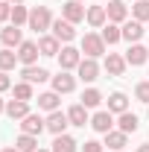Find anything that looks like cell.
Returning <instances> with one entry per match:
<instances>
[{
    "mask_svg": "<svg viewBox=\"0 0 149 152\" xmlns=\"http://www.w3.org/2000/svg\"><path fill=\"white\" fill-rule=\"evenodd\" d=\"M53 26V15H50V6H32L29 9V29L44 32Z\"/></svg>",
    "mask_w": 149,
    "mask_h": 152,
    "instance_id": "6da1fadb",
    "label": "cell"
},
{
    "mask_svg": "<svg viewBox=\"0 0 149 152\" xmlns=\"http://www.w3.org/2000/svg\"><path fill=\"white\" fill-rule=\"evenodd\" d=\"M82 53H85L88 58H99L102 53H105V41H102V35L88 32V35L82 38Z\"/></svg>",
    "mask_w": 149,
    "mask_h": 152,
    "instance_id": "7a4b0ae2",
    "label": "cell"
},
{
    "mask_svg": "<svg viewBox=\"0 0 149 152\" xmlns=\"http://www.w3.org/2000/svg\"><path fill=\"white\" fill-rule=\"evenodd\" d=\"M44 129H47V120H44L41 114H32V111H29L23 120H20V132H23V134H35V137H38Z\"/></svg>",
    "mask_w": 149,
    "mask_h": 152,
    "instance_id": "3957f363",
    "label": "cell"
},
{
    "mask_svg": "<svg viewBox=\"0 0 149 152\" xmlns=\"http://www.w3.org/2000/svg\"><path fill=\"white\" fill-rule=\"evenodd\" d=\"M38 56H41V50H38V41H23L18 47V61L23 67H29V64H35Z\"/></svg>",
    "mask_w": 149,
    "mask_h": 152,
    "instance_id": "277c9868",
    "label": "cell"
},
{
    "mask_svg": "<svg viewBox=\"0 0 149 152\" xmlns=\"http://www.w3.org/2000/svg\"><path fill=\"white\" fill-rule=\"evenodd\" d=\"M79 61H82V50H76V47H61V53H58L61 70H73V67H79Z\"/></svg>",
    "mask_w": 149,
    "mask_h": 152,
    "instance_id": "5b68a950",
    "label": "cell"
},
{
    "mask_svg": "<svg viewBox=\"0 0 149 152\" xmlns=\"http://www.w3.org/2000/svg\"><path fill=\"white\" fill-rule=\"evenodd\" d=\"M76 70H79V79H82V82H96V79H99V64H96V58L85 56L82 61H79Z\"/></svg>",
    "mask_w": 149,
    "mask_h": 152,
    "instance_id": "8992f818",
    "label": "cell"
},
{
    "mask_svg": "<svg viewBox=\"0 0 149 152\" xmlns=\"http://www.w3.org/2000/svg\"><path fill=\"white\" fill-rule=\"evenodd\" d=\"M91 129H93V132H99V134H108L114 129V114L111 111H96L91 117Z\"/></svg>",
    "mask_w": 149,
    "mask_h": 152,
    "instance_id": "52a82bcc",
    "label": "cell"
},
{
    "mask_svg": "<svg viewBox=\"0 0 149 152\" xmlns=\"http://www.w3.org/2000/svg\"><path fill=\"white\" fill-rule=\"evenodd\" d=\"M50 29H53V35H56L58 41H64V44H70V41L76 38V29H73V23H70V20H64V18L53 20V26H50Z\"/></svg>",
    "mask_w": 149,
    "mask_h": 152,
    "instance_id": "ba28073f",
    "label": "cell"
},
{
    "mask_svg": "<svg viewBox=\"0 0 149 152\" xmlns=\"http://www.w3.org/2000/svg\"><path fill=\"white\" fill-rule=\"evenodd\" d=\"M123 58H126V64H131V67H140V64H146V58H149V47H143V44H131Z\"/></svg>",
    "mask_w": 149,
    "mask_h": 152,
    "instance_id": "9c48e42d",
    "label": "cell"
},
{
    "mask_svg": "<svg viewBox=\"0 0 149 152\" xmlns=\"http://www.w3.org/2000/svg\"><path fill=\"white\" fill-rule=\"evenodd\" d=\"M105 15H108V23H126L129 9H126V3H123V0H108Z\"/></svg>",
    "mask_w": 149,
    "mask_h": 152,
    "instance_id": "30bf717a",
    "label": "cell"
},
{
    "mask_svg": "<svg viewBox=\"0 0 149 152\" xmlns=\"http://www.w3.org/2000/svg\"><path fill=\"white\" fill-rule=\"evenodd\" d=\"M61 15H64V20H70V23H79V20H85V6L79 0H67L61 6Z\"/></svg>",
    "mask_w": 149,
    "mask_h": 152,
    "instance_id": "8fae6325",
    "label": "cell"
},
{
    "mask_svg": "<svg viewBox=\"0 0 149 152\" xmlns=\"http://www.w3.org/2000/svg\"><path fill=\"white\" fill-rule=\"evenodd\" d=\"M67 126H70V120H67V114H64V111H50V117H47V132L64 134Z\"/></svg>",
    "mask_w": 149,
    "mask_h": 152,
    "instance_id": "7c38bea8",
    "label": "cell"
},
{
    "mask_svg": "<svg viewBox=\"0 0 149 152\" xmlns=\"http://www.w3.org/2000/svg\"><path fill=\"white\" fill-rule=\"evenodd\" d=\"M73 88H76V79L67 70H58V76H53V91L56 94H70Z\"/></svg>",
    "mask_w": 149,
    "mask_h": 152,
    "instance_id": "4fadbf2b",
    "label": "cell"
},
{
    "mask_svg": "<svg viewBox=\"0 0 149 152\" xmlns=\"http://www.w3.org/2000/svg\"><path fill=\"white\" fill-rule=\"evenodd\" d=\"M67 120H70V126H82L85 129V123H91V117H88V108L82 105V102H76L67 108Z\"/></svg>",
    "mask_w": 149,
    "mask_h": 152,
    "instance_id": "5bb4252c",
    "label": "cell"
},
{
    "mask_svg": "<svg viewBox=\"0 0 149 152\" xmlns=\"http://www.w3.org/2000/svg\"><path fill=\"white\" fill-rule=\"evenodd\" d=\"M120 29H123V38H126L129 44H137V41L143 38V23H140V20H126Z\"/></svg>",
    "mask_w": 149,
    "mask_h": 152,
    "instance_id": "9a60e30c",
    "label": "cell"
},
{
    "mask_svg": "<svg viewBox=\"0 0 149 152\" xmlns=\"http://www.w3.org/2000/svg\"><path fill=\"white\" fill-rule=\"evenodd\" d=\"M0 41H3V47H20L23 44V35H20V26H6V29H0Z\"/></svg>",
    "mask_w": 149,
    "mask_h": 152,
    "instance_id": "2e32d148",
    "label": "cell"
},
{
    "mask_svg": "<svg viewBox=\"0 0 149 152\" xmlns=\"http://www.w3.org/2000/svg\"><path fill=\"white\" fill-rule=\"evenodd\" d=\"M20 76H23V82H29V85H41V82H47L50 79V73L44 70V67H35V64H29V67H23L20 70Z\"/></svg>",
    "mask_w": 149,
    "mask_h": 152,
    "instance_id": "e0dca14e",
    "label": "cell"
},
{
    "mask_svg": "<svg viewBox=\"0 0 149 152\" xmlns=\"http://www.w3.org/2000/svg\"><path fill=\"white\" fill-rule=\"evenodd\" d=\"M105 70H108V76H123L126 73V58L117 56V53H108L105 56Z\"/></svg>",
    "mask_w": 149,
    "mask_h": 152,
    "instance_id": "ac0fdd59",
    "label": "cell"
},
{
    "mask_svg": "<svg viewBox=\"0 0 149 152\" xmlns=\"http://www.w3.org/2000/svg\"><path fill=\"white\" fill-rule=\"evenodd\" d=\"M38 50H41V56H58V53H61L58 38L56 35H41L38 38Z\"/></svg>",
    "mask_w": 149,
    "mask_h": 152,
    "instance_id": "d6986e66",
    "label": "cell"
},
{
    "mask_svg": "<svg viewBox=\"0 0 149 152\" xmlns=\"http://www.w3.org/2000/svg\"><path fill=\"white\" fill-rule=\"evenodd\" d=\"M6 114H9L12 120H23V117L29 114V102H23V99H9V102H6Z\"/></svg>",
    "mask_w": 149,
    "mask_h": 152,
    "instance_id": "ffe728a7",
    "label": "cell"
},
{
    "mask_svg": "<svg viewBox=\"0 0 149 152\" xmlns=\"http://www.w3.org/2000/svg\"><path fill=\"white\" fill-rule=\"evenodd\" d=\"M108 111H111V114H123V111H129V96L123 94V91H114V94L108 96Z\"/></svg>",
    "mask_w": 149,
    "mask_h": 152,
    "instance_id": "44dd1931",
    "label": "cell"
},
{
    "mask_svg": "<svg viewBox=\"0 0 149 152\" xmlns=\"http://www.w3.org/2000/svg\"><path fill=\"white\" fill-rule=\"evenodd\" d=\"M85 18H88V23H91V26L102 29V26H105V20H108V15H105V6H91V9L85 12Z\"/></svg>",
    "mask_w": 149,
    "mask_h": 152,
    "instance_id": "7402d4cb",
    "label": "cell"
},
{
    "mask_svg": "<svg viewBox=\"0 0 149 152\" xmlns=\"http://www.w3.org/2000/svg\"><path fill=\"white\" fill-rule=\"evenodd\" d=\"M126 143H129V134H126V132H120V129H117V132L111 129V132L105 134V146H111L114 152H120L123 146H126Z\"/></svg>",
    "mask_w": 149,
    "mask_h": 152,
    "instance_id": "603a6c76",
    "label": "cell"
},
{
    "mask_svg": "<svg viewBox=\"0 0 149 152\" xmlns=\"http://www.w3.org/2000/svg\"><path fill=\"white\" fill-rule=\"evenodd\" d=\"M76 146H79V143H76L70 134H56L53 149H50V152H76Z\"/></svg>",
    "mask_w": 149,
    "mask_h": 152,
    "instance_id": "cb8c5ba5",
    "label": "cell"
},
{
    "mask_svg": "<svg viewBox=\"0 0 149 152\" xmlns=\"http://www.w3.org/2000/svg\"><path fill=\"white\" fill-rule=\"evenodd\" d=\"M58 96L56 91H47V94H38V108H44V111H58Z\"/></svg>",
    "mask_w": 149,
    "mask_h": 152,
    "instance_id": "d4e9b609",
    "label": "cell"
},
{
    "mask_svg": "<svg viewBox=\"0 0 149 152\" xmlns=\"http://www.w3.org/2000/svg\"><path fill=\"white\" fill-rule=\"evenodd\" d=\"M117 126H120V132L131 134V132H137V117H134L131 111H123V114H120V120H117Z\"/></svg>",
    "mask_w": 149,
    "mask_h": 152,
    "instance_id": "484cf974",
    "label": "cell"
},
{
    "mask_svg": "<svg viewBox=\"0 0 149 152\" xmlns=\"http://www.w3.org/2000/svg\"><path fill=\"white\" fill-rule=\"evenodd\" d=\"M15 146H18L20 152H38V137L35 134H23L20 132V137L15 140Z\"/></svg>",
    "mask_w": 149,
    "mask_h": 152,
    "instance_id": "4316f807",
    "label": "cell"
},
{
    "mask_svg": "<svg viewBox=\"0 0 149 152\" xmlns=\"http://www.w3.org/2000/svg\"><path fill=\"white\" fill-rule=\"evenodd\" d=\"M120 38H123V29H120L117 23H105V26H102V41H105V44H117Z\"/></svg>",
    "mask_w": 149,
    "mask_h": 152,
    "instance_id": "83f0119b",
    "label": "cell"
},
{
    "mask_svg": "<svg viewBox=\"0 0 149 152\" xmlns=\"http://www.w3.org/2000/svg\"><path fill=\"white\" fill-rule=\"evenodd\" d=\"M12 26H20V23H29V9L23 6V3H18V6H12Z\"/></svg>",
    "mask_w": 149,
    "mask_h": 152,
    "instance_id": "f1b7e54d",
    "label": "cell"
},
{
    "mask_svg": "<svg viewBox=\"0 0 149 152\" xmlns=\"http://www.w3.org/2000/svg\"><path fill=\"white\" fill-rule=\"evenodd\" d=\"M131 15H134V20H149V0H134V6H131Z\"/></svg>",
    "mask_w": 149,
    "mask_h": 152,
    "instance_id": "f546056e",
    "label": "cell"
},
{
    "mask_svg": "<svg viewBox=\"0 0 149 152\" xmlns=\"http://www.w3.org/2000/svg\"><path fill=\"white\" fill-rule=\"evenodd\" d=\"M99 102H102V94H99L96 88H88V91L82 94V105H85V108H96Z\"/></svg>",
    "mask_w": 149,
    "mask_h": 152,
    "instance_id": "4dcf8cb0",
    "label": "cell"
},
{
    "mask_svg": "<svg viewBox=\"0 0 149 152\" xmlns=\"http://www.w3.org/2000/svg\"><path fill=\"white\" fill-rule=\"evenodd\" d=\"M12 91H15V99H23V102L32 99V85H29V82H18V85H12Z\"/></svg>",
    "mask_w": 149,
    "mask_h": 152,
    "instance_id": "1f68e13d",
    "label": "cell"
},
{
    "mask_svg": "<svg viewBox=\"0 0 149 152\" xmlns=\"http://www.w3.org/2000/svg\"><path fill=\"white\" fill-rule=\"evenodd\" d=\"M15 61H18V53H12L9 47H6V50H0V70H12V67H15Z\"/></svg>",
    "mask_w": 149,
    "mask_h": 152,
    "instance_id": "d6a6232c",
    "label": "cell"
},
{
    "mask_svg": "<svg viewBox=\"0 0 149 152\" xmlns=\"http://www.w3.org/2000/svg\"><path fill=\"white\" fill-rule=\"evenodd\" d=\"M134 96H137L140 102H146V105H149V82H137V88H134Z\"/></svg>",
    "mask_w": 149,
    "mask_h": 152,
    "instance_id": "836d02e7",
    "label": "cell"
},
{
    "mask_svg": "<svg viewBox=\"0 0 149 152\" xmlns=\"http://www.w3.org/2000/svg\"><path fill=\"white\" fill-rule=\"evenodd\" d=\"M9 18H12V3L0 0V20H9Z\"/></svg>",
    "mask_w": 149,
    "mask_h": 152,
    "instance_id": "e575fe53",
    "label": "cell"
},
{
    "mask_svg": "<svg viewBox=\"0 0 149 152\" xmlns=\"http://www.w3.org/2000/svg\"><path fill=\"white\" fill-rule=\"evenodd\" d=\"M82 152H102V143H99V140H85Z\"/></svg>",
    "mask_w": 149,
    "mask_h": 152,
    "instance_id": "d590c367",
    "label": "cell"
},
{
    "mask_svg": "<svg viewBox=\"0 0 149 152\" xmlns=\"http://www.w3.org/2000/svg\"><path fill=\"white\" fill-rule=\"evenodd\" d=\"M9 88H12V79L6 76V70H0V94H3V91H9Z\"/></svg>",
    "mask_w": 149,
    "mask_h": 152,
    "instance_id": "8d00e7d4",
    "label": "cell"
},
{
    "mask_svg": "<svg viewBox=\"0 0 149 152\" xmlns=\"http://www.w3.org/2000/svg\"><path fill=\"white\" fill-rule=\"evenodd\" d=\"M137 152H149V143H140V146H137Z\"/></svg>",
    "mask_w": 149,
    "mask_h": 152,
    "instance_id": "74e56055",
    "label": "cell"
},
{
    "mask_svg": "<svg viewBox=\"0 0 149 152\" xmlns=\"http://www.w3.org/2000/svg\"><path fill=\"white\" fill-rule=\"evenodd\" d=\"M3 152H20V149H18V146H6Z\"/></svg>",
    "mask_w": 149,
    "mask_h": 152,
    "instance_id": "f35d334b",
    "label": "cell"
},
{
    "mask_svg": "<svg viewBox=\"0 0 149 152\" xmlns=\"http://www.w3.org/2000/svg\"><path fill=\"white\" fill-rule=\"evenodd\" d=\"M3 111H6V102H3V99H0V114H3Z\"/></svg>",
    "mask_w": 149,
    "mask_h": 152,
    "instance_id": "ab89813d",
    "label": "cell"
},
{
    "mask_svg": "<svg viewBox=\"0 0 149 152\" xmlns=\"http://www.w3.org/2000/svg\"><path fill=\"white\" fill-rule=\"evenodd\" d=\"M6 3H12V6H18V3H23V0H6Z\"/></svg>",
    "mask_w": 149,
    "mask_h": 152,
    "instance_id": "60d3db41",
    "label": "cell"
},
{
    "mask_svg": "<svg viewBox=\"0 0 149 152\" xmlns=\"http://www.w3.org/2000/svg\"><path fill=\"white\" fill-rule=\"evenodd\" d=\"M38 152H47V149H38Z\"/></svg>",
    "mask_w": 149,
    "mask_h": 152,
    "instance_id": "b9f144b4",
    "label": "cell"
},
{
    "mask_svg": "<svg viewBox=\"0 0 149 152\" xmlns=\"http://www.w3.org/2000/svg\"><path fill=\"white\" fill-rule=\"evenodd\" d=\"M79 3H82V0H79Z\"/></svg>",
    "mask_w": 149,
    "mask_h": 152,
    "instance_id": "7bdbcfd3",
    "label": "cell"
},
{
    "mask_svg": "<svg viewBox=\"0 0 149 152\" xmlns=\"http://www.w3.org/2000/svg\"><path fill=\"white\" fill-rule=\"evenodd\" d=\"M120 152H123V149H120Z\"/></svg>",
    "mask_w": 149,
    "mask_h": 152,
    "instance_id": "ee69618b",
    "label": "cell"
}]
</instances>
